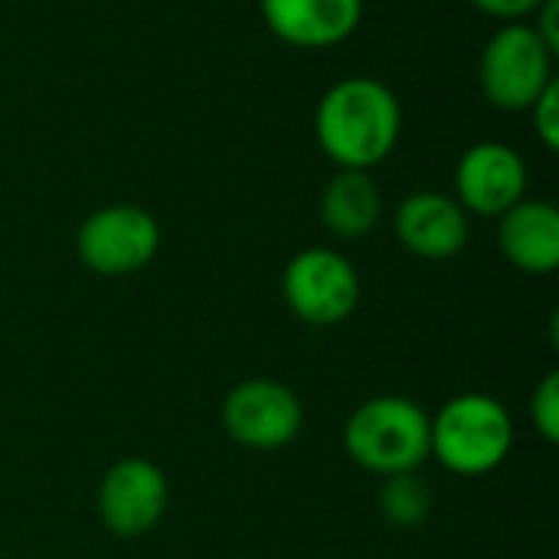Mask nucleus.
<instances>
[{"label": "nucleus", "instance_id": "obj_1", "mask_svg": "<svg viewBox=\"0 0 559 559\" xmlns=\"http://www.w3.org/2000/svg\"><path fill=\"white\" fill-rule=\"evenodd\" d=\"M403 108L393 88L370 75L334 82L314 108V138L337 170H373L400 144Z\"/></svg>", "mask_w": 559, "mask_h": 559}, {"label": "nucleus", "instance_id": "obj_2", "mask_svg": "<svg viewBox=\"0 0 559 559\" xmlns=\"http://www.w3.org/2000/svg\"><path fill=\"white\" fill-rule=\"evenodd\" d=\"M429 436L432 419L419 403L406 396H373L350 413L344 449L360 468L393 478L419 472L432 459Z\"/></svg>", "mask_w": 559, "mask_h": 559}, {"label": "nucleus", "instance_id": "obj_3", "mask_svg": "<svg viewBox=\"0 0 559 559\" xmlns=\"http://www.w3.org/2000/svg\"><path fill=\"white\" fill-rule=\"evenodd\" d=\"M514 445V423L501 400L488 393L452 396L432 416L429 455L452 475L478 478L504 465Z\"/></svg>", "mask_w": 559, "mask_h": 559}, {"label": "nucleus", "instance_id": "obj_4", "mask_svg": "<svg viewBox=\"0 0 559 559\" xmlns=\"http://www.w3.org/2000/svg\"><path fill=\"white\" fill-rule=\"evenodd\" d=\"M554 52L531 23H504L481 49L478 82L498 111H531L540 92L557 79Z\"/></svg>", "mask_w": 559, "mask_h": 559}, {"label": "nucleus", "instance_id": "obj_5", "mask_svg": "<svg viewBox=\"0 0 559 559\" xmlns=\"http://www.w3.org/2000/svg\"><path fill=\"white\" fill-rule=\"evenodd\" d=\"M282 295L295 318L311 328H334L360 305V275L337 249L311 246L288 259L282 272Z\"/></svg>", "mask_w": 559, "mask_h": 559}, {"label": "nucleus", "instance_id": "obj_6", "mask_svg": "<svg viewBox=\"0 0 559 559\" xmlns=\"http://www.w3.org/2000/svg\"><path fill=\"white\" fill-rule=\"evenodd\" d=\"M160 249V226L157 219L134 203H111L88 213L75 233L79 262L105 278L134 275Z\"/></svg>", "mask_w": 559, "mask_h": 559}, {"label": "nucleus", "instance_id": "obj_7", "mask_svg": "<svg viewBox=\"0 0 559 559\" xmlns=\"http://www.w3.org/2000/svg\"><path fill=\"white\" fill-rule=\"evenodd\" d=\"M305 423L301 400L275 380H246L223 403V429L246 449L275 452L298 439Z\"/></svg>", "mask_w": 559, "mask_h": 559}, {"label": "nucleus", "instance_id": "obj_8", "mask_svg": "<svg viewBox=\"0 0 559 559\" xmlns=\"http://www.w3.org/2000/svg\"><path fill=\"white\" fill-rule=\"evenodd\" d=\"M527 197V164L504 141H478L455 164V200L465 213L498 219Z\"/></svg>", "mask_w": 559, "mask_h": 559}, {"label": "nucleus", "instance_id": "obj_9", "mask_svg": "<svg viewBox=\"0 0 559 559\" xmlns=\"http://www.w3.org/2000/svg\"><path fill=\"white\" fill-rule=\"evenodd\" d=\"M167 511V478L147 459H121L115 462L98 488V514L102 524L115 537H144L151 534Z\"/></svg>", "mask_w": 559, "mask_h": 559}, {"label": "nucleus", "instance_id": "obj_10", "mask_svg": "<svg viewBox=\"0 0 559 559\" xmlns=\"http://www.w3.org/2000/svg\"><path fill=\"white\" fill-rule=\"evenodd\" d=\"M393 233L400 246L419 259H452L468 246V213L462 203L439 190H416L396 203Z\"/></svg>", "mask_w": 559, "mask_h": 559}, {"label": "nucleus", "instance_id": "obj_11", "mask_svg": "<svg viewBox=\"0 0 559 559\" xmlns=\"http://www.w3.org/2000/svg\"><path fill=\"white\" fill-rule=\"evenodd\" d=\"M269 33L295 49H331L364 20V0H259Z\"/></svg>", "mask_w": 559, "mask_h": 559}, {"label": "nucleus", "instance_id": "obj_12", "mask_svg": "<svg viewBox=\"0 0 559 559\" xmlns=\"http://www.w3.org/2000/svg\"><path fill=\"white\" fill-rule=\"evenodd\" d=\"M501 255L527 275H554L559 269V210L550 200L524 197L498 216Z\"/></svg>", "mask_w": 559, "mask_h": 559}, {"label": "nucleus", "instance_id": "obj_13", "mask_svg": "<svg viewBox=\"0 0 559 559\" xmlns=\"http://www.w3.org/2000/svg\"><path fill=\"white\" fill-rule=\"evenodd\" d=\"M383 213V193L370 170H337L321 190V223L337 239H364Z\"/></svg>", "mask_w": 559, "mask_h": 559}, {"label": "nucleus", "instance_id": "obj_14", "mask_svg": "<svg viewBox=\"0 0 559 559\" xmlns=\"http://www.w3.org/2000/svg\"><path fill=\"white\" fill-rule=\"evenodd\" d=\"M380 511L383 518L400 527V531H409V527H419L429 521L432 514V491L429 485L409 472V475H393L386 478V485L380 488Z\"/></svg>", "mask_w": 559, "mask_h": 559}, {"label": "nucleus", "instance_id": "obj_15", "mask_svg": "<svg viewBox=\"0 0 559 559\" xmlns=\"http://www.w3.org/2000/svg\"><path fill=\"white\" fill-rule=\"evenodd\" d=\"M531 419L537 426V432L557 445L559 442V373H547L540 380V386L534 390V400H531Z\"/></svg>", "mask_w": 559, "mask_h": 559}, {"label": "nucleus", "instance_id": "obj_16", "mask_svg": "<svg viewBox=\"0 0 559 559\" xmlns=\"http://www.w3.org/2000/svg\"><path fill=\"white\" fill-rule=\"evenodd\" d=\"M531 118H534V131L540 138V144L547 151H559V82L554 79L540 98L531 105Z\"/></svg>", "mask_w": 559, "mask_h": 559}, {"label": "nucleus", "instance_id": "obj_17", "mask_svg": "<svg viewBox=\"0 0 559 559\" xmlns=\"http://www.w3.org/2000/svg\"><path fill=\"white\" fill-rule=\"evenodd\" d=\"M481 13L495 16V20H508V23H521L527 16H534V10L544 0H472Z\"/></svg>", "mask_w": 559, "mask_h": 559}, {"label": "nucleus", "instance_id": "obj_18", "mask_svg": "<svg viewBox=\"0 0 559 559\" xmlns=\"http://www.w3.org/2000/svg\"><path fill=\"white\" fill-rule=\"evenodd\" d=\"M534 33L544 39V46L557 56L559 52V0H544L534 10Z\"/></svg>", "mask_w": 559, "mask_h": 559}]
</instances>
